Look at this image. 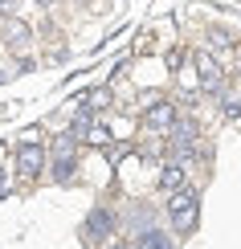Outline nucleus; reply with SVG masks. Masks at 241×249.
<instances>
[{
	"label": "nucleus",
	"instance_id": "obj_12",
	"mask_svg": "<svg viewBox=\"0 0 241 249\" xmlns=\"http://www.w3.org/2000/svg\"><path fill=\"white\" fill-rule=\"evenodd\" d=\"M86 135H90V143H111V131L107 127H90Z\"/></svg>",
	"mask_w": 241,
	"mask_h": 249
},
{
	"label": "nucleus",
	"instance_id": "obj_8",
	"mask_svg": "<svg viewBox=\"0 0 241 249\" xmlns=\"http://www.w3.org/2000/svg\"><path fill=\"white\" fill-rule=\"evenodd\" d=\"M180 184H184V168H180V163H164L160 188H164V192H180Z\"/></svg>",
	"mask_w": 241,
	"mask_h": 249
},
{
	"label": "nucleus",
	"instance_id": "obj_4",
	"mask_svg": "<svg viewBox=\"0 0 241 249\" xmlns=\"http://www.w3.org/2000/svg\"><path fill=\"white\" fill-rule=\"evenodd\" d=\"M196 131H201V127H196L192 119H180V123L167 127V143L180 151V160H192V139H196Z\"/></svg>",
	"mask_w": 241,
	"mask_h": 249
},
{
	"label": "nucleus",
	"instance_id": "obj_6",
	"mask_svg": "<svg viewBox=\"0 0 241 249\" xmlns=\"http://www.w3.org/2000/svg\"><path fill=\"white\" fill-rule=\"evenodd\" d=\"M0 37H4V45L25 49V45H29V37H33V29H29L25 20H17V17H4V29H0Z\"/></svg>",
	"mask_w": 241,
	"mask_h": 249
},
{
	"label": "nucleus",
	"instance_id": "obj_13",
	"mask_svg": "<svg viewBox=\"0 0 241 249\" xmlns=\"http://www.w3.org/2000/svg\"><path fill=\"white\" fill-rule=\"evenodd\" d=\"M225 119H241V102H225Z\"/></svg>",
	"mask_w": 241,
	"mask_h": 249
},
{
	"label": "nucleus",
	"instance_id": "obj_11",
	"mask_svg": "<svg viewBox=\"0 0 241 249\" xmlns=\"http://www.w3.org/2000/svg\"><path fill=\"white\" fill-rule=\"evenodd\" d=\"M208 41H213V49H229L233 45V37H229L225 29H208Z\"/></svg>",
	"mask_w": 241,
	"mask_h": 249
},
{
	"label": "nucleus",
	"instance_id": "obj_15",
	"mask_svg": "<svg viewBox=\"0 0 241 249\" xmlns=\"http://www.w3.org/2000/svg\"><path fill=\"white\" fill-rule=\"evenodd\" d=\"M37 4H41V8H49V4H57V0H37Z\"/></svg>",
	"mask_w": 241,
	"mask_h": 249
},
{
	"label": "nucleus",
	"instance_id": "obj_3",
	"mask_svg": "<svg viewBox=\"0 0 241 249\" xmlns=\"http://www.w3.org/2000/svg\"><path fill=\"white\" fill-rule=\"evenodd\" d=\"M17 168H20V176L45 172V147H41L37 139H25V143L17 147Z\"/></svg>",
	"mask_w": 241,
	"mask_h": 249
},
{
	"label": "nucleus",
	"instance_id": "obj_14",
	"mask_svg": "<svg viewBox=\"0 0 241 249\" xmlns=\"http://www.w3.org/2000/svg\"><path fill=\"white\" fill-rule=\"evenodd\" d=\"M13 13V0H0V17H8Z\"/></svg>",
	"mask_w": 241,
	"mask_h": 249
},
{
	"label": "nucleus",
	"instance_id": "obj_2",
	"mask_svg": "<svg viewBox=\"0 0 241 249\" xmlns=\"http://www.w3.org/2000/svg\"><path fill=\"white\" fill-rule=\"evenodd\" d=\"M192 70H196V82H201V90H208V94H217L225 82V70L217 66V57L208 53V49H196L192 53Z\"/></svg>",
	"mask_w": 241,
	"mask_h": 249
},
{
	"label": "nucleus",
	"instance_id": "obj_5",
	"mask_svg": "<svg viewBox=\"0 0 241 249\" xmlns=\"http://www.w3.org/2000/svg\"><path fill=\"white\" fill-rule=\"evenodd\" d=\"M143 123H148L151 131H167V127L176 123V107H172V102H164V98L151 102V107L143 110Z\"/></svg>",
	"mask_w": 241,
	"mask_h": 249
},
{
	"label": "nucleus",
	"instance_id": "obj_16",
	"mask_svg": "<svg viewBox=\"0 0 241 249\" xmlns=\"http://www.w3.org/2000/svg\"><path fill=\"white\" fill-rule=\"evenodd\" d=\"M114 249H131V245H114Z\"/></svg>",
	"mask_w": 241,
	"mask_h": 249
},
{
	"label": "nucleus",
	"instance_id": "obj_7",
	"mask_svg": "<svg viewBox=\"0 0 241 249\" xmlns=\"http://www.w3.org/2000/svg\"><path fill=\"white\" fill-rule=\"evenodd\" d=\"M114 229V216L107 213V209H94L90 216H86V237H107Z\"/></svg>",
	"mask_w": 241,
	"mask_h": 249
},
{
	"label": "nucleus",
	"instance_id": "obj_9",
	"mask_svg": "<svg viewBox=\"0 0 241 249\" xmlns=\"http://www.w3.org/2000/svg\"><path fill=\"white\" fill-rule=\"evenodd\" d=\"M135 249H172V241H167V233H160V229H143Z\"/></svg>",
	"mask_w": 241,
	"mask_h": 249
},
{
	"label": "nucleus",
	"instance_id": "obj_1",
	"mask_svg": "<svg viewBox=\"0 0 241 249\" xmlns=\"http://www.w3.org/2000/svg\"><path fill=\"white\" fill-rule=\"evenodd\" d=\"M196 209H201V196H196L192 188L172 192V200H167V216H172V225H176L180 233L196 225Z\"/></svg>",
	"mask_w": 241,
	"mask_h": 249
},
{
	"label": "nucleus",
	"instance_id": "obj_10",
	"mask_svg": "<svg viewBox=\"0 0 241 249\" xmlns=\"http://www.w3.org/2000/svg\"><path fill=\"white\" fill-rule=\"evenodd\" d=\"M74 168H78L74 155H54V180H57V184H66L70 176H74Z\"/></svg>",
	"mask_w": 241,
	"mask_h": 249
}]
</instances>
